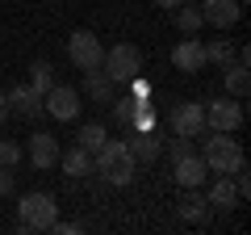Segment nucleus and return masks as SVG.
<instances>
[{"label":"nucleus","mask_w":251,"mask_h":235,"mask_svg":"<svg viewBox=\"0 0 251 235\" xmlns=\"http://www.w3.org/2000/svg\"><path fill=\"white\" fill-rule=\"evenodd\" d=\"M50 231H59V235H80V231H84V223H63V218H54Z\"/></svg>","instance_id":"nucleus-29"},{"label":"nucleus","mask_w":251,"mask_h":235,"mask_svg":"<svg viewBox=\"0 0 251 235\" xmlns=\"http://www.w3.org/2000/svg\"><path fill=\"white\" fill-rule=\"evenodd\" d=\"M201 26H205V21H201V9L193 4V0H184V4L176 9V29L180 34H201Z\"/></svg>","instance_id":"nucleus-20"},{"label":"nucleus","mask_w":251,"mask_h":235,"mask_svg":"<svg viewBox=\"0 0 251 235\" xmlns=\"http://www.w3.org/2000/svg\"><path fill=\"white\" fill-rule=\"evenodd\" d=\"M130 97L134 101H151V84H147L143 76H134V80H130Z\"/></svg>","instance_id":"nucleus-28"},{"label":"nucleus","mask_w":251,"mask_h":235,"mask_svg":"<svg viewBox=\"0 0 251 235\" xmlns=\"http://www.w3.org/2000/svg\"><path fill=\"white\" fill-rule=\"evenodd\" d=\"M159 122H155V105L151 101H138V109H134V118H130V130H155Z\"/></svg>","instance_id":"nucleus-25"},{"label":"nucleus","mask_w":251,"mask_h":235,"mask_svg":"<svg viewBox=\"0 0 251 235\" xmlns=\"http://www.w3.org/2000/svg\"><path fill=\"white\" fill-rule=\"evenodd\" d=\"M205 63H214V67L234 63V46H230V38H214V42H205Z\"/></svg>","instance_id":"nucleus-21"},{"label":"nucleus","mask_w":251,"mask_h":235,"mask_svg":"<svg viewBox=\"0 0 251 235\" xmlns=\"http://www.w3.org/2000/svg\"><path fill=\"white\" fill-rule=\"evenodd\" d=\"M29 164H34L38 172L59 168V139H54V135H46V130L29 135Z\"/></svg>","instance_id":"nucleus-12"},{"label":"nucleus","mask_w":251,"mask_h":235,"mask_svg":"<svg viewBox=\"0 0 251 235\" xmlns=\"http://www.w3.org/2000/svg\"><path fill=\"white\" fill-rule=\"evenodd\" d=\"M59 168L72 176V181H80V176H88L92 172V151H84L80 143L72 147V151H59Z\"/></svg>","instance_id":"nucleus-16"},{"label":"nucleus","mask_w":251,"mask_h":235,"mask_svg":"<svg viewBox=\"0 0 251 235\" xmlns=\"http://www.w3.org/2000/svg\"><path fill=\"white\" fill-rule=\"evenodd\" d=\"M9 193H13V168L0 164V198H9Z\"/></svg>","instance_id":"nucleus-30"},{"label":"nucleus","mask_w":251,"mask_h":235,"mask_svg":"<svg viewBox=\"0 0 251 235\" xmlns=\"http://www.w3.org/2000/svg\"><path fill=\"white\" fill-rule=\"evenodd\" d=\"M109 139V130H105V122H88V126H80V135H75V143L84 147V151H97L100 143Z\"/></svg>","instance_id":"nucleus-23"},{"label":"nucleus","mask_w":251,"mask_h":235,"mask_svg":"<svg viewBox=\"0 0 251 235\" xmlns=\"http://www.w3.org/2000/svg\"><path fill=\"white\" fill-rule=\"evenodd\" d=\"M197 9H201V21L214 26V29H222V34L243 17V4H239V0H201Z\"/></svg>","instance_id":"nucleus-10"},{"label":"nucleus","mask_w":251,"mask_h":235,"mask_svg":"<svg viewBox=\"0 0 251 235\" xmlns=\"http://www.w3.org/2000/svg\"><path fill=\"white\" fill-rule=\"evenodd\" d=\"M134 155L126 147V139H105V143L92 151V172H97L105 185H130L134 181Z\"/></svg>","instance_id":"nucleus-1"},{"label":"nucleus","mask_w":251,"mask_h":235,"mask_svg":"<svg viewBox=\"0 0 251 235\" xmlns=\"http://www.w3.org/2000/svg\"><path fill=\"white\" fill-rule=\"evenodd\" d=\"M4 122H9V97L0 92V126H4Z\"/></svg>","instance_id":"nucleus-31"},{"label":"nucleus","mask_w":251,"mask_h":235,"mask_svg":"<svg viewBox=\"0 0 251 235\" xmlns=\"http://www.w3.org/2000/svg\"><path fill=\"white\" fill-rule=\"evenodd\" d=\"M205 147H201V160H205V168L209 172H218V176H230V172H239L243 164V147H239V139H230V135H222V130H205Z\"/></svg>","instance_id":"nucleus-2"},{"label":"nucleus","mask_w":251,"mask_h":235,"mask_svg":"<svg viewBox=\"0 0 251 235\" xmlns=\"http://www.w3.org/2000/svg\"><path fill=\"white\" fill-rule=\"evenodd\" d=\"M163 151H168V155H172V164H176V160H184V155H193V139L176 135L172 143H163Z\"/></svg>","instance_id":"nucleus-26"},{"label":"nucleus","mask_w":251,"mask_h":235,"mask_svg":"<svg viewBox=\"0 0 251 235\" xmlns=\"http://www.w3.org/2000/svg\"><path fill=\"white\" fill-rule=\"evenodd\" d=\"M176 210H180L184 223H201V218L209 214V202H205V193H201V189H184V193H180V202H176Z\"/></svg>","instance_id":"nucleus-18"},{"label":"nucleus","mask_w":251,"mask_h":235,"mask_svg":"<svg viewBox=\"0 0 251 235\" xmlns=\"http://www.w3.org/2000/svg\"><path fill=\"white\" fill-rule=\"evenodd\" d=\"M126 147H130L134 164H155L163 155V135H159V126L155 130H134V135L126 139Z\"/></svg>","instance_id":"nucleus-11"},{"label":"nucleus","mask_w":251,"mask_h":235,"mask_svg":"<svg viewBox=\"0 0 251 235\" xmlns=\"http://www.w3.org/2000/svg\"><path fill=\"white\" fill-rule=\"evenodd\" d=\"M42 109L54 122H75V118H80V92L67 88V84H50L46 97H42Z\"/></svg>","instance_id":"nucleus-8"},{"label":"nucleus","mask_w":251,"mask_h":235,"mask_svg":"<svg viewBox=\"0 0 251 235\" xmlns=\"http://www.w3.org/2000/svg\"><path fill=\"white\" fill-rule=\"evenodd\" d=\"M155 4H159V9H180L184 0H155Z\"/></svg>","instance_id":"nucleus-32"},{"label":"nucleus","mask_w":251,"mask_h":235,"mask_svg":"<svg viewBox=\"0 0 251 235\" xmlns=\"http://www.w3.org/2000/svg\"><path fill=\"white\" fill-rule=\"evenodd\" d=\"M172 63H176V72H201V67H209L205 63V42H201L197 34H184L176 42V51H172Z\"/></svg>","instance_id":"nucleus-9"},{"label":"nucleus","mask_w":251,"mask_h":235,"mask_svg":"<svg viewBox=\"0 0 251 235\" xmlns=\"http://www.w3.org/2000/svg\"><path fill=\"white\" fill-rule=\"evenodd\" d=\"M4 97H9V114H21L25 122H38V118L46 114L42 109V92H34L29 84H17V88L4 92Z\"/></svg>","instance_id":"nucleus-13"},{"label":"nucleus","mask_w":251,"mask_h":235,"mask_svg":"<svg viewBox=\"0 0 251 235\" xmlns=\"http://www.w3.org/2000/svg\"><path fill=\"white\" fill-rule=\"evenodd\" d=\"M168 126L172 135H184V139H201L205 135V101H176L168 114Z\"/></svg>","instance_id":"nucleus-5"},{"label":"nucleus","mask_w":251,"mask_h":235,"mask_svg":"<svg viewBox=\"0 0 251 235\" xmlns=\"http://www.w3.org/2000/svg\"><path fill=\"white\" fill-rule=\"evenodd\" d=\"M50 84H54V67L46 63V59H34V63H29V88L46 97V88H50Z\"/></svg>","instance_id":"nucleus-22"},{"label":"nucleus","mask_w":251,"mask_h":235,"mask_svg":"<svg viewBox=\"0 0 251 235\" xmlns=\"http://www.w3.org/2000/svg\"><path fill=\"white\" fill-rule=\"evenodd\" d=\"M172 176H176L180 189H201V185H205V176H209V168H205V160L193 151V155H184V160L172 164Z\"/></svg>","instance_id":"nucleus-14"},{"label":"nucleus","mask_w":251,"mask_h":235,"mask_svg":"<svg viewBox=\"0 0 251 235\" xmlns=\"http://www.w3.org/2000/svg\"><path fill=\"white\" fill-rule=\"evenodd\" d=\"M67 59H72L80 72H92V67L105 63V46H100V38L92 34V29H75V34L67 38Z\"/></svg>","instance_id":"nucleus-6"},{"label":"nucleus","mask_w":251,"mask_h":235,"mask_svg":"<svg viewBox=\"0 0 251 235\" xmlns=\"http://www.w3.org/2000/svg\"><path fill=\"white\" fill-rule=\"evenodd\" d=\"M205 126L209 130H222V135H234V130L243 126V105L234 97L205 101Z\"/></svg>","instance_id":"nucleus-7"},{"label":"nucleus","mask_w":251,"mask_h":235,"mask_svg":"<svg viewBox=\"0 0 251 235\" xmlns=\"http://www.w3.org/2000/svg\"><path fill=\"white\" fill-rule=\"evenodd\" d=\"M84 97H92L97 105H109V101L117 97V84L109 80L105 67H92V72H84Z\"/></svg>","instance_id":"nucleus-15"},{"label":"nucleus","mask_w":251,"mask_h":235,"mask_svg":"<svg viewBox=\"0 0 251 235\" xmlns=\"http://www.w3.org/2000/svg\"><path fill=\"white\" fill-rule=\"evenodd\" d=\"M205 202H209L214 210H234V206H239V189H234V181H230V176H218V181L209 185Z\"/></svg>","instance_id":"nucleus-19"},{"label":"nucleus","mask_w":251,"mask_h":235,"mask_svg":"<svg viewBox=\"0 0 251 235\" xmlns=\"http://www.w3.org/2000/svg\"><path fill=\"white\" fill-rule=\"evenodd\" d=\"M222 80H226V97H234V101H243L251 92V76H247V63H226L222 67Z\"/></svg>","instance_id":"nucleus-17"},{"label":"nucleus","mask_w":251,"mask_h":235,"mask_svg":"<svg viewBox=\"0 0 251 235\" xmlns=\"http://www.w3.org/2000/svg\"><path fill=\"white\" fill-rule=\"evenodd\" d=\"M134 109H138V101H134V97H113V101H109V114H113L117 126H130Z\"/></svg>","instance_id":"nucleus-24"},{"label":"nucleus","mask_w":251,"mask_h":235,"mask_svg":"<svg viewBox=\"0 0 251 235\" xmlns=\"http://www.w3.org/2000/svg\"><path fill=\"white\" fill-rule=\"evenodd\" d=\"M109 72V80L113 84H130L134 76H143V51H138L134 42H117L105 51V63H100Z\"/></svg>","instance_id":"nucleus-4"},{"label":"nucleus","mask_w":251,"mask_h":235,"mask_svg":"<svg viewBox=\"0 0 251 235\" xmlns=\"http://www.w3.org/2000/svg\"><path fill=\"white\" fill-rule=\"evenodd\" d=\"M59 218V202L50 198V193H42V189H34V193H25V198L17 202V231H50V223Z\"/></svg>","instance_id":"nucleus-3"},{"label":"nucleus","mask_w":251,"mask_h":235,"mask_svg":"<svg viewBox=\"0 0 251 235\" xmlns=\"http://www.w3.org/2000/svg\"><path fill=\"white\" fill-rule=\"evenodd\" d=\"M0 164H4V168H17L21 164V147L13 143V139H0Z\"/></svg>","instance_id":"nucleus-27"}]
</instances>
